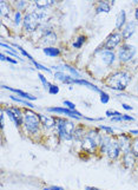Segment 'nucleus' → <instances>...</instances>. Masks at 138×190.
<instances>
[{
	"mask_svg": "<svg viewBox=\"0 0 138 190\" xmlns=\"http://www.w3.org/2000/svg\"><path fill=\"white\" fill-rule=\"evenodd\" d=\"M11 98H12L13 101L18 102V103H23V104H25V105H27V106H30V108H33V105H32L31 103H27V102H25V101H23V99H20V98H17V97H14V96H11Z\"/></svg>",
	"mask_w": 138,
	"mask_h": 190,
	"instance_id": "nucleus-27",
	"label": "nucleus"
},
{
	"mask_svg": "<svg viewBox=\"0 0 138 190\" xmlns=\"http://www.w3.org/2000/svg\"><path fill=\"white\" fill-rule=\"evenodd\" d=\"M12 112L14 114V123H16V125H20L21 124V119H23V116H21V112H20V110H18V109H12Z\"/></svg>",
	"mask_w": 138,
	"mask_h": 190,
	"instance_id": "nucleus-16",
	"label": "nucleus"
},
{
	"mask_svg": "<svg viewBox=\"0 0 138 190\" xmlns=\"http://www.w3.org/2000/svg\"><path fill=\"white\" fill-rule=\"evenodd\" d=\"M85 41V37H79L78 38V40L76 41V43H73V47H76V49H79L80 46H82V44Z\"/></svg>",
	"mask_w": 138,
	"mask_h": 190,
	"instance_id": "nucleus-26",
	"label": "nucleus"
},
{
	"mask_svg": "<svg viewBox=\"0 0 138 190\" xmlns=\"http://www.w3.org/2000/svg\"><path fill=\"white\" fill-rule=\"evenodd\" d=\"M73 136H75V138L76 139H84V130L82 129V128H79V129H76L75 130V132H73Z\"/></svg>",
	"mask_w": 138,
	"mask_h": 190,
	"instance_id": "nucleus-23",
	"label": "nucleus"
},
{
	"mask_svg": "<svg viewBox=\"0 0 138 190\" xmlns=\"http://www.w3.org/2000/svg\"><path fill=\"white\" fill-rule=\"evenodd\" d=\"M119 150H120V148L117 142H111V141L109 142V144L106 146V152H107L110 159H116L117 156L119 155Z\"/></svg>",
	"mask_w": 138,
	"mask_h": 190,
	"instance_id": "nucleus-7",
	"label": "nucleus"
},
{
	"mask_svg": "<svg viewBox=\"0 0 138 190\" xmlns=\"http://www.w3.org/2000/svg\"><path fill=\"white\" fill-rule=\"evenodd\" d=\"M41 19H43V14L39 12H32V13L27 14L24 19L25 29L30 32H33L39 26V23L41 21Z\"/></svg>",
	"mask_w": 138,
	"mask_h": 190,
	"instance_id": "nucleus-3",
	"label": "nucleus"
},
{
	"mask_svg": "<svg viewBox=\"0 0 138 190\" xmlns=\"http://www.w3.org/2000/svg\"><path fill=\"white\" fill-rule=\"evenodd\" d=\"M52 4H53L52 0H50V1H43V0H40V1H37V3H36L37 7H39V9H45V7H47V6H51Z\"/></svg>",
	"mask_w": 138,
	"mask_h": 190,
	"instance_id": "nucleus-21",
	"label": "nucleus"
},
{
	"mask_svg": "<svg viewBox=\"0 0 138 190\" xmlns=\"http://www.w3.org/2000/svg\"><path fill=\"white\" fill-rule=\"evenodd\" d=\"M24 124H25V128L30 132L34 134V132H37V130L39 128L40 116H38L37 114H34L32 111H26L25 117H24Z\"/></svg>",
	"mask_w": 138,
	"mask_h": 190,
	"instance_id": "nucleus-2",
	"label": "nucleus"
},
{
	"mask_svg": "<svg viewBox=\"0 0 138 190\" xmlns=\"http://www.w3.org/2000/svg\"><path fill=\"white\" fill-rule=\"evenodd\" d=\"M0 10H1V16H5V14H7L9 13V6L6 5V3L5 1H1L0 3Z\"/></svg>",
	"mask_w": 138,
	"mask_h": 190,
	"instance_id": "nucleus-25",
	"label": "nucleus"
},
{
	"mask_svg": "<svg viewBox=\"0 0 138 190\" xmlns=\"http://www.w3.org/2000/svg\"><path fill=\"white\" fill-rule=\"evenodd\" d=\"M136 18H137V20H138V9H137V11H136Z\"/></svg>",
	"mask_w": 138,
	"mask_h": 190,
	"instance_id": "nucleus-41",
	"label": "nucleus"
},
{
	"mask_svg": "<svg viewBox=\"0 0 138 190\" xmlns=\"http://www.w3.org/2000/svg\"><path fill=\"white\" fill-rule=\"evenodd\" d=\"M134 155L131 152V151H126L125 154H124V165L127 168V169H130V168H132L133 165H134Z\"/></svg>",
	"mask_w": 138,
	"mask_h": 190,
	"instance_id": "nucleus-9",
	"label": "nucleus"
},
{
	"mask_svg": "<svg viewBox=\"0 0 138 190\" xmlns=\"http://www.w3.org/2000/svg\"><path fill=\"white\" fill-rule=\"evenodd\" d=\"M1 128H4V112L1 114Z\"/></svg>",
	"mask_w": 138,
	"mask_h": 190,
	"instance_id": "nucleus-37",
	"label": "nucleus"
},
{
	"mask_svg": "<svg viewBox=\"0 0 138 190\" xmlns=\"http://www.w3.org/2000/svg\"><path fill=\"white\" fill-rule=\"evenodd\" d=\"M55 40H57V36L54 34V33H52V32H48L45 37H44V43H46V44H54L55 43Z\"/></svg>",
	"mask_w": 138,
	"mask_h": 190,
	"instance_id": "nucleus-15",
	"label": "nucleus"
},
{
	"mask_svg": "<svg viewBox=\"0 0 138 190\" xmlns=\"http://www.w3.org/2000/svg\"><path fill=\"white\" fill-rule=\"evenodd\" d=\"M130 134H134V135H138V130H131Z\"/></svg>",
	"mask_w": 138,
	"mask_h": 190,
	"instance_id": "nucleus-39",
	"label": "nucleus"
},
{
	"mask_svg": "<svg viewBox=\"0 0 138 190\" xmlns=\"http://www.w3.org/2000/svg\"><path fill=\"white\" fill-rule=\"evenodd\" d=\"M123 106H124V109H126V110H131V106H129V105H126V104H124Z\"/></svg>",
	"mask_w": 138,
	"mask_h": 190,
	"instance_id": "nucleus-38",
	"label": "nucleus"
},
{
	"mask_svg": "<svg viewBox=\"0 0 138 190\" xmlns=\"http://www.w3.org/2000/svg\"><path fill=\"white\" fill-rule=\"evenodd\" d=\"M134 27H136L134 23H130V24H127V25L125 26V29L123 30V38H125V39L130 38V37L132 36V33L134 32Z\"/></svg>",
	"mask_w": 138,
	"mask_h": 190,
	"instance_id": "nucleus-11",
	"label": "nucleus"
},
{
	"mask_svg": "<svg viewBox=\"0 0 138 190\" xmlns=\"http://www.w3.org/2000/svg\"><path fill=\"white\" fill-rule=\"evenodd\" d=\"M33 63H34V65L38 67V69H41V70H46L47 72H50V69H47V67H45V66H43V65H40V64H38L37 61H34V60H32Z\"/></svg>",
	"mask_w": 138,
	"mask_h": 190,
	"instance_id": "nucleus-31",
	"label": "nucleus"
},
{
	"mask_svg": "<svg viewBox=\"0 0 138 190\" xmlns=\"http://www.w3.org/2000/svg\"><path fill=\"white\" fill-rule=\"evenodd\" d=\"M124 23H125V12H124V11H122V12L119 13V16H118L116 27H117V29H120V27L124 25Z\"/></svg>",
	"mask_w": 138,
	"mask_h": 190,
	"instance_id": "nucleus-19",
	"label": "nucleus"
},
{
	"mask_svg": "<svg viewBox=\"0 0 138 190\" xmlns=\"http://www.w3.org/2000/svg\"><path fill=\"white\" fill-rule=\"evenodd\" d=\"M100 128H102V129H104V130H106V131H109V132H112V129H111V128H107V126H103V125H102Z\"/></svg>",
	"mask_w": 138,
	"mask_h": 190,
	"instance_id": "nucleus-36",
	"label": "nucleus"
},
{
	"mask_svg": "<svg viewBox=\"0 0 138 190\" xmlns=\"http://www.w3.org/2000/svg\"><path fill=\"white\" fill-rule=\"evenodd\" d=\"M96 145H97V143L92 139V138H90L89 136H86L84 139H83V148L84 149H87V150H93L95 148H96Z\"/></svg>",
	"mask_w": 138,
	"mask_h": 190,
	"instance_id": "nucleus-12",
	"label": "nucleus"
},
{
	"mask_svg": "<svg viewBox=\"0 0 138 190\" xmlns=\"http://www.w3.org/2000/svg\"><path fill=\"white\" fill-rule=\"evenodd\" d=\"M131 152H132L136 157H138V139H134L133 143L131 144Z\"/></svg>",
	"mask_w": 138,
	"mask_h": 190,
	"instance_id": "nucleus-24",
	"label": "nucleus"
},
{
	"mask_svg": "<svg viewBox=\"0 0 138 190\" xmlns=\"http://www.w3.org/2000/svg\"><path fill=\"white\" fill-rule=\"evenodd\" d=\"M59 89L55 85H50V93H58Z\"/></svg>",
	"mask_w": 138,
	"mask_h": 190,
	"instance_id": "nucleus-29",
	"label": "nucleus"
},
{
	"mask_svg": "<svg viewBox=\"0 0 138 190\" xmlns=\"http://www.w3.org/2000/svg\"><path fill=\"white\" fill-rule=\"evenodd\" d=\"M48 111L51 112H58V114H66V115H70V116H73L76 118H80L82 115L77 111H72V110H67V109H61V108H50Z\"/></svg>",
	"mask_w": 138,
	"mask_h": 190,
	"instance_id": "nucleus-8",
	"label": "nucleus"
},
{
	"mask_svg": "<svg viewBox=\"0 0 138 190\" xmlns=\"http://www.w3.org/2000/svg\"><path fill=\"white\" fill-rule=\"evenodd\" d=\"M44 53L47 54V56H51V57H55V56L59 54V50L54 49V47H45L44 49Z\"/></svg>",
	"mask_w": 138,
	"mask_h": 190,
	"instance_id": "nucleus-18",
	"label": "nucleus"
},
{
	"mask_svg": "<svg viewBox=\"0 0 138 190\" xmlns=\"http://www.w3.org/2000/svg\"><path fill=\"white\" fill-rule=\"evenodd\" d=\"M136 53V50L133 46H130V45H124L120 50H119V59L122 61H127L130 60Z\"/></svg>",
	"mask_w": 138,
	"mask_h": 190,
	"instance_id": "nucleus-5",
	"label": "nucleus"
},
{
	"mask_svg": "<svg viewBox=\"0 0 138 190\" xmlns=\"http://www.w3.org/2000/svg\"><path fill=\"white\" fill-rule=\"evenodd\" d=\"M40 121L43 122L44 126L45 128H52L54 125V119L48 117V116H44V115H40Z\"/></svg>",
	"mask_w": 138,
	"mask_h": 190,
	"instance_id": "nucleus-13",
	"label": "nucleus"
},
{
	"mask_svg": "<svg viewBox=\"0 0 138 190\" xmlns=\"http://www.w3.org/2000/svg\"><path fill=\"white\" fill-rule=\"evenodd\" d=\"M44 190H63V188H60V186H51V188H45Z\"/></svg>",
	"mask_w": 138,
	"mask_h": 190,
	"instance_id": "nucleus-34",
	"label": "nucleus"
},
{
	"mask_svg": "<svg viewBox=\"0 0 138 190\" xmlns=\"http://www.w3.org/2000/svg\"><path fill=\"white\" fill-rule=\"evenodd\" d=\"M86 190H98L96 188H91V186H86Z\"/></svg>",
	"mask_w": 138,
	"mask_h": 190,
	"instance_id": "nucleus-40",
	"label": "nucleus"
},
{
	"mask_svg": "<svg viewBox=\"0 0 138 190\" xmlns=\"http://www.w3.org/2000/svg\"><path fill=\"white\" fill-rule=\"evenodd\" d=\"M123 119H125V121H133V118L130 117V116H123Z\"/></svg>",
	"mask_w": 138,
	"mask_h": 190,
	"instance_id": "nucleus-35",
	"label": "nucleus"
},
{
	"mask_svg": "<svg viewBox=\"0 0 138 190\" xmlns=\"http://www.w3.org/2000/svg\"><path fill=\"white\" fill-rule=\"evenodd\" d=\"M14 23L19 24L20 23V12H16V17H14Z\"/></svg>",
	"mask_w": 138,
	"mask_h": 190,
	"instance_id": "nucleus-33",
	"label": "nucleus"
},
{
	"mask_svg": "<svg viewBox=\"0 0 138 190\" xmlns=\"http://www.w3.org/2000/svg\"><path fill=\"white\" fill-rule=\"evenodd\" d=\"M58 130L63 138L65 139H71L72 134L75 132V126L71 122L65 121V119H58Z\"/></svg>",
	"mask_w": 138,
	"mask_h": 190,
	"instance_id": "nucleus-4",
	"label": "nucleus"
},
{
	"mask_svg": "<svg viewBox=\"0 0 138 190\" xmlns=\"http://www.w3.org/2000/svg\"><path fill=\"white\" fill-rule=\"evenodd\" d=\"M75 83H76V84H80V85H86V86H89L90 89H92V90H95V91H97V92H100L98 87H96L95 85H92L91 83H89V81H86V80H76V79H75Z\"/></svg>",
	"mask_w": 138,
	"mask_h": 190,
	"instance_id": "nucleus-20",
	"label": "nucleus"
},
{
	"mask_svg": "<svg viewBox=\"0 0 138 190\" xmlns=\"http://www.w3.org/2000/svg\"><path fill=\"white\" fill-rule=\"evenodd\" d=\"M130 81V76L126 72H117L107 79V85L115 90H124Z\"/></svg>",
	"mask_w": 138,
	"mask_h": 190,
	"instance_id": "nucleus-1",
	"label": "nucleus"
},
{
	"mask_svg": "<svg viewBox=\"0 0 138 190\" xmlns=\"http://www.w3.org/2000/svg\"><path fill=\"white\" fill-rule=\"evenodd\" d=\"M55 77L59 78V79H61L65 83H75V79H72L71 77H68V76H66V74H64L61 72H57L55 73Z\"/></svg>",
	"mask_w": 138,
	"mask_h": 190,
	"instance_id": "nucleus-17",
	"label": "nucleus"
},
{
	"mask_svg": "<svg viewBox=\"0 0 138 190\" xmlns=\"http://www.w3.org/2000/svg\"><path fill=\"white\" fill-rule=\"evenodd\" d=\"M100 101H102L103 103H107V102H109V96H107L106 93L102 92V97H100Z\"/></svg>",
	"mask_w": 138,
	"mask_h": 190,
	"instance_id": "nucleus-28",
	"label": "nucleus"
},
{
	"mask_svg": "<svg viewBox=\"0 0 138 190\" xmlns=\"http://www.w3.org/2000/svg\"><path fill=\"white\" fill-rule=\"evenodd\" d=\"M4 87H5V89H9V90H11V91H13V92H16V93H18V94H20V96L24 97V98H28V99H31V101L36 99V97L31 96V94H28V93H26V92H24V91H20V90H18V89H12V87H9V86H4Z\"/></svg>",
	"mask_w": 138,
	"mask_h": 190,
	"instance_id": "nucleus-14",
	"label": "nucleus"
},
{
	"mask_svg": "<svg viewBox=\"0 0 138 190\" xmlns=\"http://www.w3.org/2000/svg\"><path fill=\"white\" fill-rule=\"evenodd\" d=\"M38 77H39V78H40V80H41V81H43V84H44V85H45V86H46V85H48V83H47V80H46V79H45V78H44V76H43V74H41V73H39V74H38ZM48 87H50V85H48Z\"/></svg>",
	"mask_w": 138,
	"mask_h": 190,
	"instance_id": "nucleus-32",
	"label": "nucleus"
},
{
	"mask_svg": "<svg viewBox=\"0 0 138 190\" xmlns=\"http://www.w3.org/2000/svg\"><path fill=\"white\" fill-rule=\"evenodd\" d=\"M64 104H65V105H67V106L70 108L71 110H75V108H76V105H75L73 103H71V102H68V101H64Z\"/></svg>",
	"mask_w": 138,
	"mask_h": 190,
	"instance_id": "nucleus-30",
	"label": "nucleus"
},
{
	"mask_svg": "<svg viewBox=\"0 0 138 190\" xmlns=\"http://www.w3.org/2000/svg\"><path fill=\"white\" fill-rule=\"evenodd\" d=\"M110 11V6L106 3H100L99 6L97 7V12H109Z\"/></svg>",
	"mask_w": 138,
	"mask_h": 190,
	"instance_id": "nucleus-22",
	"label": "nucleus"
},
{
	"mask_svg": "<svg viewBox=\"0 0 138 190\" xmlns=\"http://www.w3.org/2000/svg\"><path fill=\"white\" fill-rule=\"evenodd\" d=\"M102 59H103V61H104L106 65H110V64H112L113 60H115V54H113L111 51L105 50V51L102 52Z\"/></svg>",
	"mask_w": 138,
	"mask_h": 190,
	"instance_id": "nucleus-10",
	"label": "nucleus"
},
{
	"mask_svg": "<svg viewBox=\"0 0 138 190\" xmlns=\"http://www.w3.org/2000/svg\"><path fill=\"white\" fill-rule=\"evenodd\" d=\"M120 40H122V36H120L119 33H113V34H111V36L107 38L106 43H105V49H106L107 51L115 49V47L120 43Z\"/></svg>",
	"mask_w": 138,
	"mask_h": 190,
	"instance_id": "nucleus-6",
	"label": "nucleus"
}]
</instances>
